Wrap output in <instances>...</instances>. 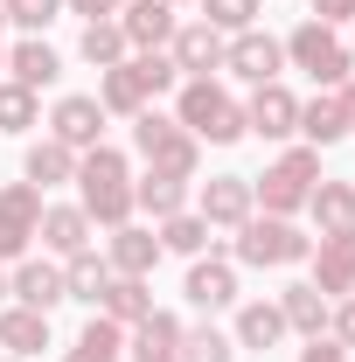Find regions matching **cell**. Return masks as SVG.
Returning <instances> with one entry per match:
<instances>
[{"label":"cell","instance_id":"cell-1","mask_svg":"<svg viewBox=\"0 0 355 362\" xmlns=\"http://www.w3.org/2000/svg\"><path fill=\"white\" fill-rule=\"evenodd\" d=\"M175 119L202 139V146H237V139L251 133V126H244V105H237L216 77H181L175 84Z\"/></svg>","mask_w":355,"mask_h":362},{"label":"cell","instance_id":"cell-2","mask_svg":"<svg viewBox=\"0 0 355 362\" xmlns=\"http://www.w3.org/2000/svg\"><path fill=\"white\" fill-rule=\"evenodd\" d=\"M230 237H237V244H230V265H251V272L307 265V251H313V237L293 223V216H244Z\"/></svg>","mask_w":355,"mask_h":362},{"label":"cell","instance_id":"cell-3","mask_svg":"<svg viewBox=\"0 0 355 362\" xmlns=\"http://www.w3.org/2000/svg\"><path fill=\"white\" fill-rule=\"evenodd\" d=\"M133 153L153 168V175H175V181H195V175H202V139L188 133L175 112H153V105L133 119Z\"/></svg>","mask_w":355,"mask_h":362},{"label":"cell","instance_id":"cell-4","mask_svg":"<svg viewBox=\"0 0 355 362\" xmlns=\"http://www.w3.org/2000/svg\"><path fill=\"white\" fill-rule=\"evenodd\" d=\"M313 181H320V146H286L265 175L251 181V195L265 202V216H300L307 195H313Z\"/></svg>","mask_w":355,"mask_h":362},{"label":"cell","instance_id":"cell-5","mask_svg":"<svg viewBox=\"0 0 355 362\" xmlns=\"http://www.w3.org/2000/svg\"><path fill=\"white\" fill-rule=\"evenodd\" d=\"M286 63L307 70L320 90H334V84H349V77H355V56H349V42H342V28H327V21H313V14L286 35Z\"/></svg>","mask_w":355,"mask_h":362},{"label":"cell","instance_id":"cell-6","mask_svg":"<svg viewBox=\"0 0 355 362\" xmlns=\"http://www.w3.org/2000/svg\"><path fill=\"white\" fill-rule=\"evenodd\" d=\"M42 223V188L35 181H7L0 188V265H21Z\"/></svg>","mask_w":355,"mask_h":362},{"label":"cell","instance_id":"cell-7","mask_svg":"<svg viewBox=\"0 0 355 362\" xmlns=\"http://www.w3.org/2000/svg\"><path fill=\"white\" fill-rule=\"evenodd\" d=\"M223 70L230 77H244V84H279V70H286V42L265 35V28H244V35H230L223 42Z\"/></svg>","mask_w":355,"mask_h":362},{"label":"cell","instance_id":"cell-8","mask_svg":"<svg viewBox=\"0 0 355 362\" xmlns=\"http://www.w3.org/2000/svg\"><path fill=\"white\" fill-rule=\"evenodd\" d=\"M195 216L209 230H237L244 216H258V195H251V175H209L195 188Z\"/></svg>","mask_w":355,"mask_h":362},{"label":"cell","instance_id":"cell-9","mask_svg":"<svg viewBox=\"0 0 355 362\" xmlns=\"http://www.w3.org/2000/svg\"><path fill=\"white\" fill-rule=\"evenodd\" d=\"M7 300L35 307V314H56L70 300L63 293V258H21V265H7Z\"/></svg>","mask_w":355,"mask_h":362},{"label":"cell","instance_id":"cell-10","mask_svg":"<svg viewBox=\"0 0 355 362\" xmlns=\"http://www.w3.org/2000/svg\"><path fill=\"white\" fill-rule=\"evenodd\" d=\"M307 258H313V286H320L327 300H349V293H355V223L313 237Z\"/></svg>","mask_w":355,"mask_h":362},{"label":"cell","instance_id":"cell-11","mask_svg":"<svg viewBox=\"0 0 355 362\" xmlns=\"http://www.w3.org/2000/svg\"><path fill=\"white\" fill-rule=\"evenodd\" d=\"M181 300L188 307H202V314H223V307H237V265L230 258H188V279H181Z\"/></svg>","mask_w":355,"mask_h":362},{"label":"cell","instance_id":"cell-12","mask_svg":"<svg viewBox=\"0 0 355 362\" xmlns=\"http://www.w3.org/2000/svg\"><path fill=\"white\" fill-rule=\"evenodd\" d=\"M112 21H119V35H126V49H168L175 42V0H126V7H119V14H112Z\"/></svg>","mask_w":355,"mask_h":362},{"label":"cell","instance_id":"cell-13","mask_svg":"<svg viewBox=\"0 0 355 362\" xmlns=\"http://www.w3.org/2000/svg\"><path fill=\"white\" fill-rule=\"evenodd\" d=\"M49 139H63V146H98L105 139V105L91 98V90H70V98H56V112H49Z\"/></svg>","mask_w":355,"mask_h":362},{"label":"cell","instance_id":"cell-14","mask_svg":"<svg viewBox=\"0 0 355 362\" xmlns=\"http://www.w3.org/2000/svg\"><path fill=\"white\" fill-rule=\"evenodd\" d=\"M244 126L258 139H293L300 133V98L286 84H258L251 98H244Z\"/></svg>","mask_w":355,"mask_h":362},{"label":"cell","instance_id":"cell-15","mask_svg":"<svg viewBox=\"0 0 355 362\" xmlns=\"http://www.w3.org/2000/svg\"><path fill=\"white\" fill-rule=\"evenodd\" d=\"M223 28H209V21H181L175 28V42H168V56H175V70L181 77H216L223 70Z\"/></svg>","mask_w":355,"mask_h":362},{"label":"cell","instance_id":"cell-16","mask_svg":"<svg viewBox=\"0 0 355 362\" xmlns=\"http://www.w3.org/2000/svg\"><path fill=\"white\" fill-rule=\"evenodd\" d=\"M91 216L77 209V202H42V223H35V237H42L49 258H77V251H91L98 237H91Z\"/></svg>","mask_w":355,"mask_h":362},{"label":"cell","instance_id":"cell-17","mask_svg":"<svg viewBox=\"0 0 355 362\" xmlns=\"http://www.w3.org/2000/svg\"><path fill=\"white\" fill-rule=\"evenodd\" d=\"M0 70H7V84H21V90L42 98V90L63 77V56H56L42 35H21V42H7V63H0Z\"/></svg>","mask_w":355,"mask_h":362},{"label":"cell","instance_id":"cell-18","mask_svg":"<svg viewBox=\"0 0 355 362\" xmlns=\"http://www.w3.org/2000/svg\"><path fill=\"white\" fill-rule=\"evenodd\" d=\"M105 265L119 272V279H153V265H161V237L146 223H119L112 237H105Z\"/></svg>","mask_w":355,"mask_h":362},{"label":"cell","instance_id":"cell-19","mask_svg":"<svg viewBox=\"0 0 355 362\" xmlns=\"http://www.w3.org/2000/svg\"><path fill=\"white\" fill-rule=\"evenodd\" d=\"M279 314H286V334H327V314H334V300L313 286V279H293L286 293H279Z\"/></svg>","mask_w":355,"mask_h":362},{"label":"cell","instance_id":"cell-20","mask_svg":"<svg viewBox=\"0 0 355 362\" xmlns=\"http://www.w3.org/2000/svg\"><path fill=\"white\" fill-rule=\"evenodd\" d=\"M230 341L251 349V356L279 349V341H286V314H279V300H244V307H237V327H230Z\"/></svg>","mask_w":355,"mask_h":362},{"label":"cell","instance_id":"cell-21","mask_svg":"<svg viewBox=\"0 0 355 362\" xmlns=\"http://www.w3.org/2000/svg\"><path fill=\"white\" fill-rule=\"evenodd\" d=\"M21 181H35V188H63V181H77V146H63V139H28V153H21Z\"/></svg>","mask_w":355,"mask_h":362},{"label":"cell","instance_id":"cell-22","mask_svg":"<svg viewBox=\"0 0 355 362\" xmlns=\"http://www.w3.org/2000/svg\"><path fill=\"white\" fill-rule=\"evenodd\" d=\"M77 209L105 230L133 223V181H77Z\"/></svg>","mask_w":355,"mask_h":362},{"label":"cell","instance_id":"cell-23","mask_svg":"<svg viewBox=\"0 0 355 362\" xmlns=\"http://www.w3.org/2000/svg\"><path fill=\"white\" fill-rule=\"evenodd\" d=\"M98 105H105V119H139L153 98L133 77V63H112V70H98Z\"/></svg>","mask_w":355,"mask_h":362},{"label":"cell","instance_id":"cell-24","mask_svg":"<svg viewBox=\"0 0 355 362\" xmlns=\"http://www.w3.org/2000/svg\"><path fill=\"white\" fill-rule=\"evenodd\" d=\"M98 314H105V320H119V327L133 334L139 320L153 314V279H119V272H112V286H105V300H98Z\"/></svg>","mask_w":355,"mask_h":362},{"label":"cell","instance_id":"cell-25","mask_svg":"<svg viewBox=\"0 0 355 362\" xmlns=\"http://www.w3.org/2000/svg\"><path fill=\"white\" fill-rule=\"evenodd\" d=\"M300 139H307V146H342V139H349V112H342L334 90L300 98Z\"/></svg>","mask_w":355,"mask_h":362},{"label":"cell","instance_id":"cell-26","mask_svg":"<svg viewBox=\"0 0 355 362\" xmlns=\"http://www.w3.org/2000/svg\"><path fill=\"white\" fill-rule=\"evenodd\" d=\"M307 216H313L320 237H327V230H349L355 223V181L320 175V181H313V195H307Z\"/></svg>","mask_w":355,"mask_h":362},{"label":"cell","instance_id":"cell-27","mask_svg":"<svg viewBox=\"0 0 355 362\" xmlns=\"http://www.w3.org/2000/svg\"><path fill=\"white\" fill-rule=\"evenodd\" d=\"M63 362H126V327L105 314H91L84 327H77V341L63 349Z\"/></svg>","mask_w":355,"mask_h":362},{"label":"cell","instance_id":"cell-28","mask_svg":"<svg viewBox=\"0 0 355 362\" xmlns=\"http://www.w3.org/2000/svg\"><path fill=\"white\" fill-rule=\"evenodd\" d=\"M0 349L7 356H42L49 349V314H35V307H0Z\"/></svg>","mask_w":355,"mask_h":362},{"label":"cell","instance_id":"cell-29","mask_svg":"<svg viewBox=\"0 0 355 362\" xmlns=\"http://www.w3.org/2000/svg\"><path fill=\"white\" fill-rule=\"evenodd\" d=\"M105 286H112V265L98 258V244H91V251H77V258H63V293H70V300L98 307V300H105Z\"/></svg>","mask_w":355,"mask_h":362},{"label":"cell","instance_id":"cell-30","mask_svg":"<svg viewBox=\"0 0 355 362\" xmlns=\"http://www.w3.org/2000/svg\"><path fill=\"white\" fill-rule=\"evenodd\" d=\"M133 209H146L153 223H161V216H175V209H188V181L153 175V168H146V175L133 181Z\"/></svg>","mask_w":355,"mask_h":362},{"label":"cell","instance_id":"cell-31","mask_svg":"<svg viewBox=\"0 0 355 362\" xmlns=\"http://www.w3.org/2000/svg\"><path fill=\"white\" fill-rule=\"evenodd\" d=\"M153 237H161V251H181V258H202V251H209V223H202L195 209L161 216V223H153Z\"/></svg>","mask_w":355,"mask_h":362},{"label":"cell","instance_id":"cell-32","mask_svg":"<svg viewBox=\"0 0 355 362\" xmlns=\"http://www.w3.org/2000/svg\"><path fill=\"white\" fill-rule=\"evenodd\" d=\"M77 56H84L91 70H112V63H126L133 49L119 35V21H84V35H77Z\"/></svg>","mask_w":355,"mask_h":362},{"label":"cell","instance_id":"cell-33","mask_svg":"<svg viewBox=\"0 0 355 362\" xmlns=\"http://www.w3.org/2000/svg\"><path fill=\"white\" fill-rule=\"evenodd\" d=\"M42 126V98L21 84H0V133H35Z\"/></svg>","mask_w":355,"mask_h":362},{"label":"cell","instance_id":"cell-34","mask_svg":"<svg viewBox=\"0 0 355 362\" xmlns=\"http://www.w3.org/2000/svg\"><path fill=\"white\" fill-rule=\"evenodd\" d=\"M195 7H202V21H209V28L244 35V28H258V7H265V0H195Z\"/></svg>","mask_w":355,"mask_h":362},{"label":"cell","instance_id":"cell-35","mask_svg":"<svg viewBox=\"0 0 355 362\" xmlns=\"http://www.w3.org/2000/svg\"><path fill=\"white\" fill-rule=\"evenodd\" d=\"M126 63H133V77L146 84V98H161V90L181 84V70H175V56H168V49H139V56H126Z\"/></svg>","mask_w":355,"mask_h":362},{"label":"cell","instance_id":"cell-36","mask_svg":"<svg viewBox=\"0 0 355 362\" xmlns=\"http://www.w3.org/2000/svg\"><path fill=\"white\" fill-rule=\"evenodd\" d=\"M175 356H181V362H237V341H230V334H216V327H188Z\"/></svg>","mask_w":355,"mask_h":362},{"label":"cell","instance_id":"cell-37","mask_svg":"<svg viewBox=\"0 0 355 362\" xmlns=\"http://www.w3.org/2000/svg\"><path fill=\"white\" fill-rule=\"evenodd\" d=\"M0 14H7V28H21V35H42L49 21L63 14V0H0Z\"/></svg>","mask_w":355,"mask_h":362},{"label":"cell","instance_id":"cell-38","mask_svg":"<svg viewBox=\"0 0 355 362\" xmlns=\"http://www.w3.org/2000/svg\"><path fill=\"white\" fill-rule=\"evenodd\" d=\"M181 334H188V327H181V314H168V307H153V314L133 327L139 349H181Z\"/></svg>","mask_w":355,"mask_h":362},{"label":"cell","instance_id":"cell-39","mask_svg":"<svg viewBox=\"0 0 355 362\" xmlns=\"http://www.w3.org/2000/svg\"><path fill=\"white\" fill-rule=\"evenodd\" d=\"M327 334H334L342 349H355V293H349V300H334V314H327Z\"/></svg>","mask_w":355,"mask_h":362},{"label":"cell","instance_id":"cell-40","mask_svg":"<svg viewBox=\"0 0 355 362\" xmlns=\"http://www.w3.org/2000/svg\"><path fill=\"white\" fill-rule=\"evenodd\" d=\"M300 362H349V349H342L334 334H313L307 349H300Z\"/></svg>","mask_w":355,"mask_h":362},{"label":"cell","instance_id":"cell-41","mask_svg":"<svg viewBox=\"0 0 355 362\" xmlns=\"http://www.w3.org/2000/svg\"><path fill=\"white\" fill-rule=\"evenodd\" d=\"M313 21L342 28V21H355V0H313Z\"/></svg>","mask_w":355,"mask_h":362},{"label":"cell","instance_id":"cell-42","mask_svg":"<svg viewBox=\"0 0 355 362\" xmlns=\"http://www.w3.org/2000/svg\"><path fill=\"white\" fill-rule=\"evenodd\" d=\"M63 7H70V14H84V21H112L126 0H63Z\"/></svg>","mask_w":355,"mask_h":362},{"label":"cell","instance_id":"cell-43","mask_svg":"<svg viewBox=\"0 0 355 362\" xmlns=\"http://www.w3.org/2000/svg\"><path fill=\"white\" fill-rule=\"evenodd\" d=\"M133 362H181V356H175V349H139V341H133Z\"/></svg>","mask_w":355,"mask_h":362},{"label":"cell","instance_id":"cell-44","mask_svg":"<svg viewBox=\"0 0 355 362\" xmlns=\"http://www.w3.org/2000/svg\"><path fill=\"white\" fill-rule=\"evenodd\" d=\"M334 98H342V112H349V133H355V77H349V84H334Z\"/></svg>","mask_w":355,"mask_h":362},{"label":"cell","instance_id":"cell-45","mask_svg":"<svg viewBox=\"0 0 355 362\" xmlns=\"http://www.w3.org/2000/svg\"><path fill=\"white\" fill-rule=\"evenodd\" d=\"M0 63H7V14H0Z\"/></svg>","mask_w":355,"mask_h":362},{"label":"cell","instance_id":"cell-46","mask_svg":"<svg viewBox=\"0 0 355 362\" xmlns=\"http://www.w3.org/2000/svg\"><path fill=\"white\" fill-rule=\"evenodd\" d=\"M0 307H7V265H0Z\"/></svg>","mask_w":355,"mask_h":362},{"label":"cell","instance_id":"cell-47","mask_svg":"<svg viewBox=\"0 0 355 362\" xmlns=\"http://www.w3.org/2000/svg\"><path fill=\"white\" fill-rule=\"evenodd\" d=\"M175 7H188V0H175Z\"/></svg>","mask_w":355,"mask_h":362},{"label":"cell","instance_id":"cell-48","mask_svg":"<svg viewBox=\"0 0 355 362\" xmlns=\"http://www.w3.org/2000/svg\"><path fill=\"white\" fill-rule=\"evenodd\" d=\"M7 362H21V356H7Z\"/></svg>","mask_w":355,"mask_h":362}]
</instances>
